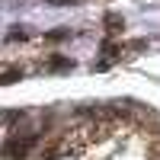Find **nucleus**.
<instances>
[{"mask_svg": "<svg viewBox=\"0 0 160 160\" xmlns=\"http://www.w3.org/2000/svg\"><path fill=\"white\" fill-rule=\"evenodd\" d=\"M19 77H22V71H19V68H10V71H3V74H0V87H10V83H16Z\"/></svg>", "mask_w": 160, "mask_h": 160, "instance_id": "obj_1", "label": "nucleus"}, {"mask_svg": "<svg viewBox=\"0 0 160 160\" xmlns=\"http://www.w3.org/2000/svg\"><path fill=\"white\" fill-rule=\"evenodd\" d=\"M64 68H74L71 61H64V58H58V61H51L48 64V71H64Z\"/></svg>", "mask_w": 160, "mask_h": 160, "instance_id": "obj_2", "label": "nucleus"}, {"mask_svg": "<svg viewBox=\"0 0 160 160\" xmlns=\"http://www.w3.org/2000/svg\"><path fill=\"white\" fill-rule=\"evenodd\" d=\"M106 26H109V29H122V19H118L115 13H109V16H106Z\"/></svg>", "mask_w": 160, "mask_h": 160, "instance_id": "obj_3", "label": "nucleus"}]
</instances>
